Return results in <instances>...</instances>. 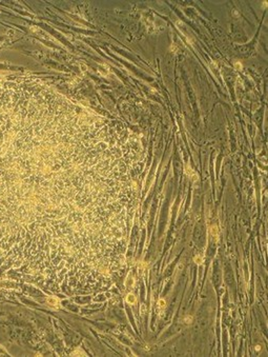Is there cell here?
<instances>
[{
	"label": "cell",
	"mask_w": 268,
	"mask_h": 357,
	"mask_svg": "<svg viewBox=\"0 0 268 357\" xmlns=\"http://www.w3.org/2000/svg\"><path fill=\"white\" fill-rule=\"evenodd\" d=\"M127 301L129 303H136V297L134 295L129 294V297H127Z\"/></svg>",
	"instance_id": "7a4b0ae2"
},
{
	"label": "cell",
	"mask_w": 268,
	"mask_h": 357,
	"mask_svg": "<svg viewBox=\"0 0 268 357\" xmlns=\"http://www.w3.org/2000/svg\"><path fill=\"white\" fill-rule=\"evenodd\" d=\"M135 140L37 80L0 78V276L54 292L120 271Z\"/></svg>",
	"instance_id": "6da1fadb"
}]
</instances>
